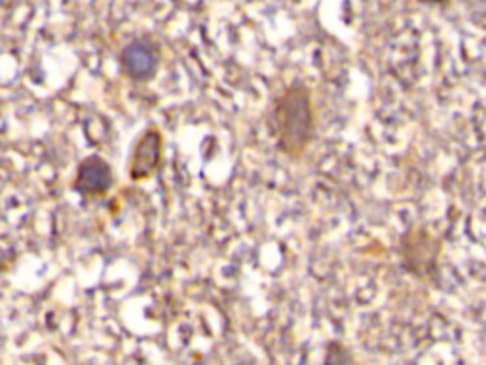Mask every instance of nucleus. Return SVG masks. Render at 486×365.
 Instances as JSON below:
<instances>
[{"label":"nucleus","mask_w":486,"mask_h":365,"mask_svg":"<svg viewBox=\"0 0 486 365\" xmlns=\"http://www.w3.org/2000/svg\"><path fill=\"white\" fill-rule=\"evenodd\" d=\"M266 119L275 149L291 160L303 158L315 140L312 88L295 78L274 96Z\"/></svg>","instance_id":"obj_1"},{"label":"nucleus","mask_w":486,"mask_h":365,"mask_svg":"<svg viewBox=\"0 0 486 365\" xmlns=\"http://www.w3.org/2000/svg\"><path fill=\"white\" fill-rule=\"evenodd\" d=\"M164 52L156 38L141 35L131 38L119 54L122 75L133 84L150 82L161 67Z\"/></svg>","instance_id":"obj_2"},{"label":"nucleus","mask_w":486,"mask_h":365,"mask_svg":"<svg viewBox=\"0 0 486 365\" xmlns=\"http://www.w3.org/2000/svg\"><path fill=\"white\" fill-rule=\"evenodd\" d=\"M164 156V137L158 126H147L137 135L128 158V175L131 181L139 182L152 177Z\"/></svg>","instance_id":"obj_3"},{"label":"nucleus","mask_w":486,"mask_h":365,"mask_svg":"<svg viewBox=\"0 0 486 365\" xmlns=\"http://www.w3.org/2000/svg\"><path fill=\"white\" fill-rule=\"evenodd\" d=\"M114 187V170L110 162L99 154H91L80 160L73 189L86 198L105 196Z\"/></svg>","instance_id":"obj_4"},{"label":"nucleus","mask_w":486,"mask_h":365,"mask_svg":"<svg viewBox=\"0 0 486 365\" xmlns=\"http://www.w3.org/2000/svg\"><path fill=\"white\" fill-rule=\"evenodd\" d=\"M323 361L326 363H350V361H354V356L348 349L342 345V342L333 340L326 349V358H323Z\"/></svg>","instance_id":"obj_5"},{"label":"nucleus","mask_w":486,"mask_h":365,"mask_svg":"<svg viewBox=\"0 0 486 365\" xmlns=\"http://www.w3.org/2000/svg\"><path fill=\"white\" fill-rule=\"evenodd\" d=\"M420 3H424V5H439V3H443V0H420Z\"/></svg>","instance_id":"obj_6"}]
</instances>
